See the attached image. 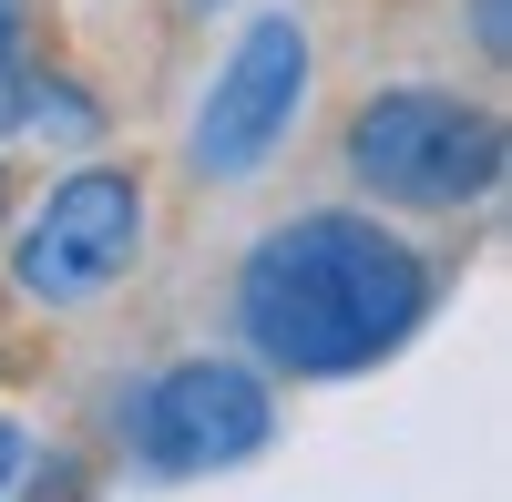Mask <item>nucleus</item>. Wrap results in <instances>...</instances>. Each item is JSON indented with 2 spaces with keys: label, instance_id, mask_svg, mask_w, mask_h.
<instances>
[{
  "label": "nucleus",
  "instance_id": "f257e3e1",
  "mask_svg": "<svg viewBox=\"0 0 512 502\" xmlns=\"http://www.w3.org/2000/svg\"><path fill=\"white\" fill-rule=\"evenodd\" d=\"M451 277L410 236V216L379 205H287L267 216L236 267H226V328L256 369H277L297 390H338L390 369L420 328L441 318Z\"/></svg>",
  "mask_w": 512,
  "mask_h": 502
},
{
  "label": "nucleus",
  "instance_id": "f03ea898",
  "mask_svg": "<svg viewBox=\"0 0 512 502\" xmlns=\"http://www.w3.org/2000/svg\"><path fill=\"white\" fill-rule=\"evenodd\" d=\"M154 257V175L134 154H62L0 226V298L21 318H93Z\"/></svg>",
  "mask_w": 512,
  "mask_h": 502
},
{
  "label": "nucleus",
  "instance_id": "7ed1b4c3",
  "mask_svg": "<svg viewBox=\"0 0 512 502\" xmlns=\"http://www.w3.org/2000/svg\"><path fill=\"white\" fill-rule=\"evenodd\" d=\"M338 175L379 216H482L512 175V123L492 93H461L441 72H400L349 103Z\"/></svg>",
  "mask_w": 512,
  "mask_h": 502
},
{
  "label": "nucleus",
  "instance_id": "20e7f679",
  "mask_svg": "<svg viewBox=\"0 0 512 502\" xmlns=\"http://www.w3.org/2000/svg\"><path fill=\"white\" fill-rule=\"evenodd\" d=\"M287 431V380L246 349H164L103 390V451L144 482H216L267 462Z\"/></svg>",
  "mask_w": 512,
  "mask_h": 502
},
{
  "label": "nucleus",
  "instance_id": "39448f33",
  "mask_svg": "<svg viewBox=\"0 0 512 502\" xmlns=\"http://www.w3.org/2000/svg\"><path fill=\"white\" fill-rule=\"evenodd\" d=\"M308 103H318V21L297 0H267V11L236 21V41L216 52V72H205V93L185 113V175L195 185H256L297 144Z\"/></svg>",
  "mask_w": 512,
  "mask_h": 502
},
{
  "label": "nucleus",
  "instance_id": "423d86ee",
  "mask_svg": "<svg viewBox=\"0 0 512 502\" xmlns=\"http://www.w3.org/2000/svg\"><path fill=\"white\" fill-rule=\"evenodd\" d=\"M31 62H41V11H31V0H0V144L21 134V103H31Z\"/></svg>",
  "mask_w": 512,
  "mask_h": 502
},
{
  "label": "nucleus",
  "instance_id": "0eeeda50",
  "mask_svg": "<svg viewBox=\"0 0 512 502\" xmlns=\"http://www.w3.org/2000/svg\"><path fill=\"white\" fill-rule=\"evenodd\" d=\"M461 21H472V62L502 72L512 62V0H461Z\"/></svg>",
  "mask_w": 512,
  "mask_h": 502
},
{
  "label": "nucleus",
  "instance_id": "6e6552de",
  "mask_svg": "<svg viewBox=\"0 0 512 502\" xmlns=\"http://www.w3.org/2000/svg\"><path fill=\"white\" fill-rule=\"evenodd\" d=\"M31 421H21V410H0V492H21V472H31Z\"/></svg>",
  "mask_w": 512,
  "mask_h": 502
},
{
  "label": "nucleus",
  "instance_id": "1a4fd4ad",
  "mask_svg": "<svg viewBox=\"0 0 512 502\" xmlns=\"http://www.w3.org/2000/svg\"><path fill=\"white\" fill-rule=\"evenodd\" d=\"M11 205H21V175H11V164H0V226H11Z\"/></svg>",
  "mask_w": 512,
  "mask_h": 502
},
{
  "label": "nucleus",
  "instance_id": "9d476101",
  "mask_svg": "<svg viewBox=\"0 0 512 502\" xmlns=\"http://www.w3.org/2000/svg\"><path fill=\"white\" fill-rule=\"evenodd\" d=\"M175 11H185V21H216V11H236V0H175Z\"/></svg>",
  "mask_w": 512,
  "mask_h": 502
}]
</instances>
